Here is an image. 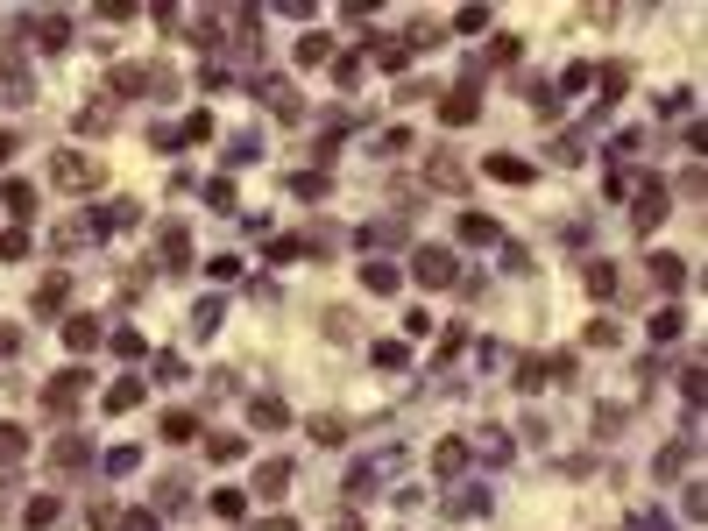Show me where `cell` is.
Returning a JSON list of instances; mask_svg holds the SVG:
<instances>
[{
    "label": "cell",
    "instance_id": "6da1fadb",
    "mask_svg": "<svg viewBox=\"0 0 708 531\" xmlns=\"http://www.w3.org/2000/svg\"><path fill=\"white\" fill-rule=\"evenodd\" d=\"M439 114H446V128H468V121L482 114V72H468L461 86L446 92V99H439Z\"/></svg>",
    "mask_w": 708,
    "mask_h": 531
},
{
    "label": "cell",
    "instance_id": "7a4b0ae2",
    "mask_svg": "<svg viewBox=\"0 0 708 531\" xmlns=\"http://www.w3.org/2000/svg\"><path fill=\"white\" fill-rule=\"evenodd\" d=\"M79 390H86V368H64V375H50V383H43V404H50V418H71V411H79Z\"/></svg>",
    "mask_w": 708,
    "mask_h": 531
},
{
    "label": "cell",
    "instance_id": "3957f363",
    "mask_svg": "<svg viewBox=\"0 0 708 531\" xmlns=\"http://www.w3.org/2000/svg\"><path fill=\"white\" fill-rule=\"evenodd\" d=\"M411 276H418L425 291H439V283H454V256H446V249H418V256H411Z\"/></svg>",
    "mask_w": 708,
    "mask_h": 531
},
{
    "label": "cell",
    "instance_id": "277c9868",
    "mask_svg": "<svg viewBox=\"0 0 708 531\" xmlns=\"http://www.w3.org/2000/svg\"><path fill=\"white\" fill-rule=\"evenodd\" d=\"M50 177H57L64 191H93V184H100V171H93L86 156H71V149H64V156H50Z\"/></svg>",
    "mask_w": 708,
    "mask_h": 531
},
{
    "label": "cell",
    "instance_id": "5b68a950",
    "mask_svg": "<svg viewBox=\"0 0 708 531\" xmlns=\"http://www.w3.org/2000/svg\"><path fill=\"white\" fill-rule=\"evenodd\" d=\"M64 298H71V276H43L29 305H36V319H64Z\"/></svg>",
    "mask_w": 708,
    "mask_h": 531
},
{
    "label": "cell",
    "instance_id": "8992f818",
    "mask_svg": "<svg viewBox=\"0 0 708 531\" xmlns=\"http://www.w3.org/2000/svg\"><path fill=\"white\" fill-rule=\"evenodd\" d=\"M64 348L93 354V348H100V319H93V312H71V319H64Z\"/></svg>",
    "mask_w": 708,
    "mask_h": 531
},
{
    "label": "cell",
    "instance_id": "52a82bcc",
    "mask_svg": "<svg viewBox=\"0 0 708 531\" xmlns=\"http://www.w3.org/2000/svg\"><path fill=\"white\" fill-rule=\"evenodd\" d=\"M666 206H673V198H666V184H645V191H637V227L652 234V227L666 220Z\"/></svg>",
    "mask_w": 708,
    "mask_h": 531
},
{
    "label": "cell",
    "instance_id": "ba28073f",
    "mask_svg": "<svg viewBox=\"0 0 708 531\" xmlns=\"http://www.w3.org/2000/svg\"><path fill=\"white\" fill-rule=\"evenodd\" d=\"M248 426H262V433H284V426H291V404H277V397H255V404H248Z\"/></svg>",
    "mask_w": 708,
    "mask_h": 531
},
{
    "label": "cell",
    "instance_id": "9c48e42d",
    "mask_svg": "<svg viewBox=\"0 0 708 531\" xmlns=\"http://www.w3.org/2000/svg\"><path fill=\"white\" fill-rule=\"evenodd\" d=\"M687 460H695V446H687V440H673V446H659V453H652V475H659V482H673Z\"/></svg>",
    "mask_w": 708,
    "mask_h": 531
},
{
    "label": "cell",
    "instance_id": "30bf717a",
    "mask_svg": "<svg viewBox=\"0 0 708 531\" xmlns=\"http://www.w3.org/2000/svg\"><path fill=\"white\" fill-rule=\"evenodd\" d=\"M156 249H163V269H185V263H192V241H185V227H156Z\"/></svg>",
    "mask_w": 708,
    "mask_h": 531
},
{
    "label": "cell",
    "instance_id": "8fae6325",
    "mask_svg": "<svg viewBox=\"0 0 708 531\" xmlns=\"http://www.w3.org/2000/svg\"><path fill=\"white\" fill-rule=\"evenodd\" d=\"M86 460H93V446H86V440H57V446H50V468H57V475H79Z\"/></svg>",
    "mask_w": 708,
    "mask_h": 531
},
{
    "label": "cell",
    "instance_id": "7c38bea8",
    "mask_svg": "<svg viewBox=\"0 0 708 531\" xmlns=\"http://www.w3.org/2000/svg\"><path fill=\"white\" fill-rule=\"evenodd\" d=\"M461 468H468V440H439V446H432V475H446V482H454Z\"/></svg>",
    "mask_w": 708,
    "mask_h": 531
},
{
    "label": "cell",
    "instance_id": "4fadbf2b",
    "mask_svg": "<svg viewBox=\"0 0 708 531\" xmlns=\"http://www.w3.org/2000/svg\"><path fill=\"white\" fill-rule=\"evenodd\" d=\"M482 171L496 177V184H531V177H538V171H531V164H524V156H489Z\"/></svg>",
    "mask_w": 708,
    "mask_h": 531
},
{
    "label": "cell",
    "instance_id": "5bb4252c",
    "mask_svg": "<svg viewBox=\"0 0 708 531\" xmlns=\"http://www.w3.org/2000/svg\"><path fill=\"white\" fill-rule=\"evenodd\" d=\"M255 92H262V99H270V106H277L284 121H298V114H304V106H298V92L284 86V79H262V86H255Z\"/></svg>",
    "mask_w": 708,
    "mask_h": 531
},
{
    "label": "cell",
    "instance_id": "9a60e30c",
    "mask_svg": "<svg viewBox=\"0 0 708 531\" xmlns=\"http://www.w3.org/2000/svg\"><path fill=\"white\" fill-rule=\"evenodd\" d=\"M496 234H504L496 220H482V213H461V241H468V249H489Z\"/></svg>",
    "mask_w": 708,
    "mask_h": 531
},
{
    "label": "cell",
    "instance_id": "2e32d148",
    "mask_svg": "<svg viewBox=\"0 0 708 531\" xmlns=\"http://www.w3.org/2000/svg\"><path fill=\"white\" fill-rule=\"evenodd\" d=\"M284 489H291V468L284 460H262L255 468V496H284Z\"/></svg>",
    "mask_w": 708,
    "mask_h": 531
},
{
    "label": "cell",
    "instance_id": "e0dca14e",
    "mask_svg": "<svg viewBox=\"0 0 708 531\" xmlns=\"http://www.w3.org/2000/svg\"><path fill=\"white\" fill-rule=\"evenodd\" d=\"M135 404H142V383H135V375H121V383L106 390V404H100V411H113V418H121V411H135Z\"/></svg>",
    "mask_w": 708,
    "mask_h": 531
},
{
    "label": "cell",
    "instance_id": "ac0fdd59",
    "mask_svg": "<svg viewBox=\"0 0 708 531\" xmlns=\"http://www.w3.org/2000/svg\"><path fill=\"white\" fill-rule=\"evenodd\" d=\"M312 440H319V446H340V440H347V418L319 411V418H312Z\"/></svg>",
    "mask_w": 708,
    "mask_h": 531
},
{
    "label": "cell",
    "instance_id": "d6986e66",
    "mask_svg": "<svg viewBox=\"0 0 708 531\" xmlns=\"http://www.w3.org/2000/svg\"><path fill=\"white\" fill-rule=\"evenodd\" d=\"M432 184H439V191H468V177H461L454 156H432Z\"/></svg>",
    "mask_w": 708,
    "mask_h": 531
},
{
    "label": "cell",
    "instance_id": "ffe728a7",
    "mask_svg": "<svg viewBox=\"0 0 708 531\" xmlns=\"http://www.w3.org/2000/svg\"><path fill=\"white\" fill-rule=\"evenodd\" d=\"M588 298H616V263H588Z\"/></svg>",
    "mask_w": 708,
    "mask_h": 531
},
{
    "label": "cell",
    "instance_id": "44dd1931",
    "mask_svg": "<svg viewBox=\"0 0 708 531\" xmlns=\"http://www.w3.org/2000/svg\"><path fill=\"white\" fill-rule=\"evenodd\" d=\"M50 518H57V496H29V510H21V525H29V531H43Z\"/></svg>",
    "mask_w": 708,
    "mask_h": 531
},
{
    "label": "cell",
    "instance_id": "7402d4cb",
    "mask_svg": "<svg viewBox=\"0 0 708 531\" xmlns=\"http://www.w3.org/2000/svg\"><path fill=\"white\" fill-rule=\"evenodd\" d=\"M652 283H666V291H673V283H680V276H687V269H680V256H652Z\"/></svg>",
    "mask_w": 708,
    "mask_h": 531
},
{
    "label": "cell",
    "instance_id": "603a6c76",
    "mask_svg": "<svg viewBox=\"0 0 708 531\" xmlns=\"http://www.w3.org/2000/svg\"><path fill=\"white\" fill-rule=\"evenodd\" d=\"M0 198H7V213H36V184H21V177H14Z\"/></svg>",
    "mask_w": 708,
    "mask_h": 531
},
{
    "label": "cell",
    "instance_id": "cb8c5ba5",
    "mask_svg": "<svg viewBox=\"0 0 708 531\" xmlns=\"http://www.w3.org/2000/svg\"><path fill=\"white\" fill-rule=\"evenodd\" d=\"M673 333H680V312H673V305H659V312H652V341H659V348H666V341H673Z\"/></svg>",
    "mask_w": 708,
    "mask_h": 531
},
{
    "label": "cell",
    "instance_id": "d4e9b609",
    "mask_svg": "<svg viewBox=\"0 0 708 531\" xmlns=\"http://www.w3.org/2000/svg\"><path fill=\"white\" fill-rule=\"evenodd\" d=\"M298 64H333V43H326V36H304V43H298Z\"/></svg>",
    "mask_w": 708,
    "mask_h": 531
},
{
    "label": "cell",
    "instance_id": "484cf974",
    "mask_svg": "<svg viewBox=\"0 0 708 531\" xmlns=\"http://www.w3.org/2000/svg\"><path fill=\"white\" fill-rule=\"evenodd\" d=\"M29 453V433L21 426H0V460H21Z\"/></svg>",
    "mask_w": 708,
    "mask_h": 531
},
{
    "label": "cell",
    "instance_id": "4316f807",
    "mask_svg": "<svg viewBox=\"0 0 708 531\" xmlns=\"http://www.w3.org/2000/svg\"><path fill=\"white\" fill-rule=\"evenodd\" d=\"M454 29H461V36H482V29H489V7H461Z\"/></svg>",
    "mask_w": 708,
    "mask_h": 531
},
{
    "label": "cell",
    "instance_id": "83f0119b",
    "mask_svg": "<svg viewBox=\"0 0 708 531\" xmlns=\"http://www.w3.org/2000/svg\"><path fill=\"white\" fill-rule=\"evenodd\" d=\"M517 390H546V361H538V354L517 361Z\"/></svg>",
    "mask_w": 708,
    "mask_h": 531
},
{
    "label": "cell",
    "instance_id": "f1b7e54d",
    "mask_svg": "<svg viewBox=\"0 0 708 531\" xmlns=\"http://www.w3.org/2000/svg\"><path fill=\"white\" fill-rule=\"evenodd\" d=\"M680 397H687V411L702 404V361H687V368H680Z\"/></svg>",
    "mask_w": 708,
    "mask_h": 531
},
{
    "label": "cell",
    "instance_id": "f546056e",
    "mask_svg": "<svg viewBox=\"0 0 708 531\" xmlns=\"http://www.w3.org/2000/svg\"><path fill=\"white\" fill-rule=\"evenodd\" d=\"M192 433H199L192 411H171V418H163V440H192Z\"/></svg>",
    "mask_w": 708,
    "mask_h": 531
},
{
    "label": "cell",
    "instance_id": "4dcf8cb0",
    "mask_svg": "<svg viewBox=\"0 0 708 531\" xmlns=\"http://www.w3.org/2000/svg\"><path fill=\"white\" fill-rule=\"evenodd\" d=\"M21 256H29V234L7 227V234H0V263H21Z\"/></svg>",
    "mask_w": 708,
    "mask_h": 531
},
{
    "label": "cell",
    "instance_id": "1f68e13d",
    "mask_svg": "<svg viewBox=\"0 0 708 531\" xmlns=\"http://www.w3.org/2000/svg\"><path fill=\"white\" fill-rule=\"evenodd\" d=\"M362 283H369V291H397V269H390V263H369V269H362Z\"/></svg>",
    "mask_w": 708,
    "mask_h": 531
},
{
    "label": "cell",
    "instance_id": "d6a6232c",
    "mask_svg": "<svg viewBox=\"0 0 708 531\" xmlns=\"http://www.w3.org/2000/svg\"><path fill=\"white\" fill-rule=\"evenodd\" d=\"M411 354H404V341H376V368H404Z\"/></svg>",
    "mask_w": 708,
    "mask_h": 531
},
{
    "label": "cell",
    "instance_id": "836d02e7",
    "mask_svg": "<svg viewBox=\"0 0 708 531\" xmlns=\"http://www.w3.org/2000/svg\"><path fill=\"white\" fill-rule=\"evenodd\" d=\"M64 36H71L64 21H36V43H43V50H64Z\"/></svg>",
    "mask_w": 708,
    "mask_h": 531
},
{
    "label": "cell",
    "instance_id": "e575fe53",
    "mask_svg": "<svg viewBox=\"0 0 708 531\" xmlns=\"http://www.w3.org/2000/svg\"><path fill=\"white\" fill-rule=\"evenodd\" d=\"M128 468H142V453H135V446H113V453H106V475H128Z\"/></svg>",
    "mask_w": 708,
    "mask_h": 531
},
{
    "label": "cell",
    "instance_id": "d590c367",
    "mask_svg": "<svg viewBox=\"0 0 708 531\" xmlns=\"http://www.w3.org/2000/svg\"><path fill=\"white\" fill-rule=\"evenodd\" d=\"M510 57H517V36H496V43H489V57H482V64H510ZM482 64H475V72H482Z\"/></svg>",
    "mask_w": 708,
    "mask_h": 531
},
{
    "label": "cell",
    "instance_id": "8d00e7d4",
    "mask_svg": "<svg viewBox=\"0 0 708 531\" xmlns=\"http://www.w3.org/2000/svg\"><path fill=\"white\" fill-rule=\"evenodd\" d=\"M291 191H298V198H319V191H326V177H319V171H298V177H291Z\"/></svg>",
    "mask_w": 708,
    "mask_h": 531
},
{
    "label": "cell",
    "instance_id": "74e56055",
    "mask_svg": "<svg viewBox=\"0 0 708 531\" xmlns=\"http://www.w3.org/2000/svg\"><path fill=\"white\" fill-rule=\"evenodd\" d=\"M121 531H156V518H149V510H128V525Z\"/></svg>",
    "mask_w": 708,
    "mask_h": 531
},
{
    "label": "cell",
    "instance_id": "f35d334b",
    "mask_svg": "<svg viewBox=\"0 0 708 531\" xmlns=\"http://www.w3.org/2000/svg\"><path fill=\"white\" fill-rule=\"evenodd\" d=\"M262 531H298V525H291V518H270V525H262Z\"/></svg>",
    "mask_w": 708,
    "mask_h": 531
},
{
    "label": "cell",
    "instance_id": "ab89813d",
    "mask_svg": "<svg viewBox=\"0 0 708 531\" xmlns=\"http://www.w3.org/2000/svg\"><path fill=\"white\" fill-rule=\"evenodd\" d=\"M7 156H14V135H0V164H7Z\"/></svg>",
    "mask_w": 708,
    "mask_h": 531
},
{
    "label": "cell",
    "instance_id": "60d3db41",
    "mask_svg": "<svg viewBox=\"0 0 708 531\" xmlns=\"http://www.w3.org/2000/svg\"><path fill=\"white\" fill-rule=\"evenodd\" d=\"M333 531H362V518H340V525H333Z\"/></svg>",
    "mask_w": 708,
    "mask_h": 531
}]
</instances>
